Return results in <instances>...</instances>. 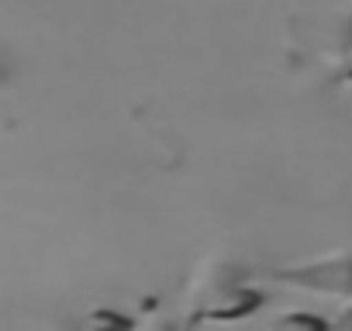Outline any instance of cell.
Masks as SVG:
<instances>
[{"label": "cell", "mask_w": 352, "mask_h": 331, "mask_svg": "<svg viewBox=\"0 0 352 331\" xmlns=\"http://www.w3.org/2000/svg\"><path fill=\"white\" fill-rule=\"evenodd\" d=\"M270 279L276 286H287V290H297V293L352 300V252H331V255H318V259H307V262L276 266L270 273Z\"/></svg>", "instance_id": "1"}, {"label": "cell", "mask_w": 352, "mask_h": 331, "mask_svg": "<svg viewBox=\"0 0 352 331\" xmlns=\"http://www.w3.org/2000/svg\"><path fill=\"white\" fill-rule=\"evenodd\" d=\"M266 304V293L263 290H252V286H235V290H225L204 304H194L187 310V324L194 328H228V324H239L245 317H252L256 310H263Z\"/></svg>", "instance_id": "2"}, {"label": "cell", "mask_w": 352, "mask_h": 331, "mask_svg": "<svg viewBox=\"0 0 352 331\" xmlns=\"http://www.w3.org/2000/svg\"><path fill=\"white\" fill-rule=\"evenodd\" d=\"M249 279V273H245V266H239V262H232V259H204L194 273H190V283H187V304L194 307V304H204V300H211V297H218V293H225V290H235V286H242Z\"/></svg>", "instance_id": "3"}, {"label": "cell", "mask_w": 352, "mask_h": 331, "mask_svg": "<svg viewBox=\"0 0 352 331\" xmlns=\"http://www.w3.org/2000/svg\"><path fill=\"white\" fill-rule=\"evenodd\" d=\"M135 317L118 310V307H94L83 314V328L87 331H135Z\"/></svg>", "instance_id": "4"}, {"label": "cell", "mask_w": 352, "mask_h": 331, "mask_svg": "<svg viewBox=\"0 0 352 331\" xmlns=\"http://www.w3.org/2000/svg\"><path fill=\"white\" fill-rule=\"evenodd\" d=\"M331 324L314 310H283L270 321L266 331H328Z\"/></svg>", "instance_id": "5"}, {"label": "cell", "mask_w": 352, "mask_h": 331, "mask_svg": "<svg viewBox=\"0 0 352 331\" xmlns=\"http://www.w3.org/2000/svg\"><path fill=\"white\" fill-rule=\"evenodd\" d=\"M331 76L335 80H352V21L338 32L335 49H331Z\"/></svg>", "instance_id": "6"}, {"label": "cell", "mask_w": 352, "mask_h": 331, "mask_svg": "<svg viewBox=\"0 0 352 331\" xmlns=\"http://www.w3.org/2000/svg\"><path fill=\"white\" fill-rule=\"evenodd\" d=\"M135 331H176V324L166 321V317H145V321L135 324Z\"/></svg>", "instance_id": "7"}, {"label": "cell", "mask_w": 352, "mask_h": 331, "mask_svg": "<svg viewBox=\"0 0 352 331\" xmlns=\"http://www.w3.org/2000/svg\"><path fill=\"white\" fill-rule=\"evenodd\" d=\"M328 331H352V300L342 307V314L331 321V328H328Z\"/></svg>", "instance_id": "8"}]
</instances>
